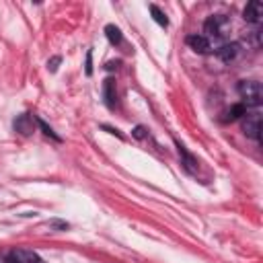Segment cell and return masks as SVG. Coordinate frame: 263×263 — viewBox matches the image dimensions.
<instances>
[{"instance_id": "16", "label": "cell", "mask_w": 263, "mask_h": 263, "mask_svg": "<svg viewBox=\"0 0 263 263\" xmlns=\"http://www.w3.org/2000/svg\"><path fill=\"white\" fill-rule=\"evenodd\" d=\"M84 74H92V51H86V62H84Z\"/></svg>"}, {"instance_id": "1", "label": "cell", "mask_w": 263, "mask_h": 263, "mask_svg": "<svg viewBox=\"0 0 263 263\" xmlns=\"http://www.w3.org/2000/svg\"><path fill=\"white\" fill-rule=\"evenodd\" d=\"M230 31V21L228 16L224 14H212L205 23H203V37L210 41V39H224Z\"/></svg>"}, {"instance_id": "18", "label": "cell", "mask_w": 263, "mask_h": 263, "mask_svg": "<svg viewBox=\"0 0 263 263\" xmlns=\"http://www.w3.org/2000/svg\"><path fill=\"white\" fill-rule=\"evenodd\" d=\"M47 226L49 228H58V230H68V222H62V220H49Z\"/></svg>"}, {"instance_id": "2", "label": "cell", "mask_w": 263, "mask_h": 263, "mask_svg": "<svg viewBox=\"0 0 263 263\" xmlns=\"http://www.w3.org/2000/svg\"><path fill=\"white\" fill-rule=\"evenodd\" d=\"M238 92L245 99V107H259L263 101V88L261 82L257 80H240L238 82Z\"/></svg>"}, {"instance_id": "4", "label": "cell", "mask_w": 263, "mask_h": 263, "mask_svg": "<svg viewBox=\"0 0 263 263\" xmlns=\"http://www.w3.org/2000/svg\"><path fill=\"white\" fill-rule=\"evenodd\" d=\"M242 18H245L247 23H251V25H259L261 18H263V2L251 0V2L245 6V10H242Z\"/></svg>"}, {"instance_id": "9", "label": "cell", "mask_w": 263, "mask_h": 263, "mask_svg": "<svg viewBox=\"0 0 263 263\" xmlns=\"http://www.w3.org/2000/svg\"><path fill=\"white\" fill-rule=\"evenodd\" d=\"M103 97H105L107 107L113 109L117 105V88H115V80L113 78H105V82H103Z\"/></svg>"}, {"instance_id": "8", "label": "cell", "mask_w": 263, "mask_h": 263, "mask_svg": "<svg viewBox=\"0 0 263 263\" xmlns=\"http://www.w3.org/2000/svg\"><path fill=\"white\" fill-rule=\"evenodd\" d=\"M185 41H187V45H189L193 51H197V53H210V51H212V43H210L203 35L193 33V35H189Z\"/></svg>"}, {"instance_id": "13", "label": "cell", "mask_w": 263, "mask_h": 263, "mask_svg": "<svg viewBox=\"0 0 263 263\" xmlns=\"http://www.w3.org/2000/svg\"><path fill=\"white\" fill-rule=\"evenodd\" d=\"M105 37L109 39V43H111V45H119V43H121V39H123V35H121V31H119V27H115V25H107V27H105Z\"/></svg>"}, {"instance_id": "11", "label": "cell", "mask_w": 263, "mask_h": 263, "mask_svg": "<svg viewBox=\"0 0 263 263\" xmlns=\"http://www.w3.org/2000/svg\"><path fill=\"white\" fill-rule=\"evenodd\" d=\"M245 115H247V107H245L242 103H236V105H232V107L224 113L222 121H236V119H240V117H245Z\"/></svg>"}, {"instance_id": "10", "label": "cell", "mask_w": 263, "mask_h": 263, "mask_svg": "<svg viewBox=\"0 0 263 263\" xmlns=\"http://www.w3.org/2000/svg\"><path fill=\"white\" fill-rule=\"evenodd\" d=\"M10 257L16 259L18 263H43V259L37 253L29 251V249H16V251L10 253Z\"/></svg>"}, {"instance_id": "6", "label": "cell", "mask_w": 263, "mask_h": 263, "mask_svg": "<svg viewBox=\"0 0 263 263\" xmlns=\"http://www.w3.org/2000/svg\"><path fill=\"white\" fill-rule=\"evenodd\" d=\"M238 53H240V43H236V41H232V43H224V45H220V47L216 49V55H218L222 62H226V64L234 62Z\"/></svg>"}, {"instance_id": "12", "label": "cell", "mask_w": 263, "mask_h": 263, "mask_svg": "<svg viewBox=\"0 0 263 263\" xmlns=\"http://www.w3.org/2000/svg\"><path fill=\"white\" fill-rule=\"evenodd\" d=\"M242 41L247 43V47H259V45H261V31H259L257 27L245 31V33H242Z\"/></svg>"}, {"instance_id": "7", "label": "cell", "mask_w": 263, "mask_h": 263, "mask_svg": "<svg viewBox=\"0 0 263 263\" xmlns=\"http://www.w3.org/2000/svg\"><path fill=\"white\" fill-rule=\"evenodd\" d=\"M177 144V152H179V156H181V164L185 166V171L187 173H191V175H195L197 173V158L181 144V142H175Z\"/></svg>"}, {"instance_id": "14", "label": "cell", "mask_w": 263, "mask_h": 263, "mask_svg": "<svg viewBox=\"0 0 263 263\" xmlns=\"http://www.w3.org/2000/svg\"><path fill=\"white\" fill-rule=\"evenodd\" d=\"M148 8H150V12H152V18H154V21H156L160 27H166V25H168V18H166V14H164V12H162V10H160L156 4H150Z\"/></svg>"}, {"instance_id": "3", "label": "cell", "mask_w": 263, "mask_h": 263, "mask_svg": "<svg viewBox=\"0 0 263 263\" xmlns=\"http://www.w3.org/2000/svg\"><path fill=\"white\" fill-rule=\"evenodd\" d=\"M242 132H245L247 138L259 142V136H261V115H259V113H249V115H245V117H242Z\"/></svg>"}, {"instance_id": "15", "label": "cell", "mask_w": 263, "mask_h": 263, "mask_svg": "<svg viewBox=\"0 0 263 263\" xmlns=\"http://www.w3.org/2000/svg\"><path fill=\"white\" fill-rule=\"evenodd\" d=\"M35 123L41 127V132H43L45 136H49V138H53L55 142H60V136H58V134H55V132H53V129H51V127H49V125H47L43 119H35Z\"/></svg>"}, {"instance_id": "19", "label": "cell", "mask_w": 263, "mask_h": 263, "mask_svg": "<svg viewBox=\"0 0 263 263\" xmlns=\"http://www.w3.org/2000/svg\"><path fill=\"white\" fill-rule=\"evenodd\" d=\"M136 138H146V129L142 127V125H138V127H134V132H132Z\"/></svg>"}, {"instance_id": "22", "label": "cell", "mask_w": 263, "mask_h": 263, "mask_svg": "<svg viewBox=\"0 0 263 263\" xmlns=\"http://www.w3.org/2000/svg\"><path fill=\"white\" fill-rule=\"evenodd\" d=\"M8 263H18L16 259H12V257H8Z\"/></svg>"}, {"instance_id": "21", "label": "cell", "mask_w": 263, "mask_h": 263, "mask_svg": "<svg viewBox=\"0 0 263 263\" xmlns=\"http://www.w3.org/2000/svg\"><path fill=\"white\" fill-rule=\"evenodd\" d=\"M117 66H119V62H107L105 68H107V70H113V68H117Z\"/></svg>"}, {"instance_id": "20", "label": "cell", "mask_w": 263, "mask_h": 263, "mask_svg": "<svg viewBox=\"0 0 263 263\" xmlns=\"http://www.w3.org/2000/svg\"><path fill=\"white\" fill-rule=\"evenodd\" d=\"M103 129H107L109 134H113V136H117V138H123V136L119 134V129H113V127H109V125H103Z\"/></svg>"}, {"instance_id": "17", "label": "cell", "mask_w": 263, "mask_h": 263, "mask_svg": "<svg viewBox=\"0 0 263 263\" xmlns=\"http://www.w3.org/2000/svg\"><path fill=\"white\" fill-rule=\"evenodd\" d=\"M60 62H62V58H60V55H53L51 60H47V70H49V72H55L58 66H60Z\"/></svg>"}, {"instance_id": "5", "label": "cell", "mask_w": 263, "mask_h": 263, "mask_svg": "<svg viewBox=\"0 0 263 263\" xmlns=\"http://www.w3.org/2000/svg\"><path fill=\"white\" fill-rule=\"evenodd\" d=\"M12 127L16 134L21 136H31L35 132V117H31L29 113H21L16 115V119L12 121Z\"/></svg>"}]
</instances>
